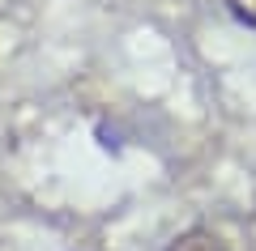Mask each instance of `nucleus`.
<instances>
[{"mask_svg":"<svg viewBox=\"0 0 256 251\" xmlns=\"http://www.w3.org/2000/svg\"><path fill=\"white\" fill-rule=\"evenodd\" d=\"M166 251H230V247H226V239H222V234L205 230V226H192V230H184Z\"/></svg>","mask_w":256,"mask_h":251,"instance_id":"nucleus-1","label":"nucleus"},{"mask_svg":"<svg viewBox=\"0 0 256 251\" xmlns=\"http://www.w3.org/2000/svg\"><path fill=\"white\" fill-rule=\"evenodd\" d=\"M222 4H226V13L239 21V26L256 30V0H222Z\"/></svg>","mask_w":256,"mask_h":251,"instance_id":"nucleus-2","label":"nucleus"}]
</instances>
